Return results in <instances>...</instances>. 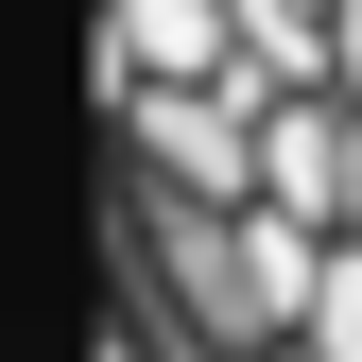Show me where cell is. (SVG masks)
I'll list each match as a JSON object with an SVG mask.
<instances>
[{"label": "cell", "mask_w": 362, "mask_h": 362, "mask_svg": "<svg viewBox=\"0 0 362 362\" xmlns=\"http://www.w3.org/2000/svg\"><path fill=\"white\" fill-rule=\"evenodd\" d=\"M310 345L362 362V242H328V293H310Z\"/></svg>", "instance_id": "1"}, {"label": "cell", "mask_w": 362, "mask_h": 362, "mask_svg": "<svg viewBox=\"0 0 362 362\" xmlns=\"http://www.w3.org/2000/svg\"><path fill=\"white\" fill-rule=\"evenodd\" d=\"M121 362H173V310H139V328H121Z\"/></svg>", "instance_id": "2"}]
</instances>
